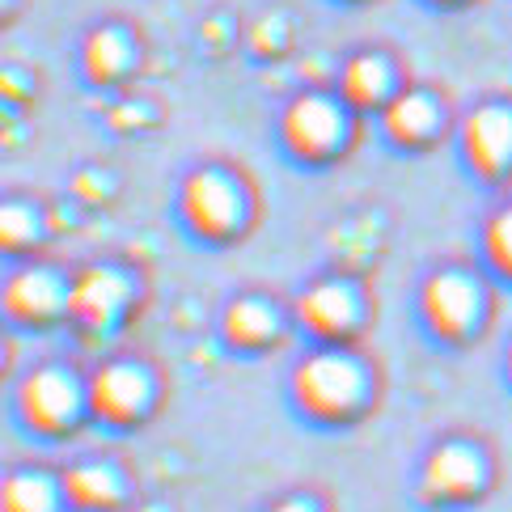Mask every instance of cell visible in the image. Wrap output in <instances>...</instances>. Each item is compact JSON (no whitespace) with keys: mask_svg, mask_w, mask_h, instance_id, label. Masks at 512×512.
Masks as SVG:
<instances>
[{"mask_svg":"<svg viewBox=\"0 0 512 512\" xmlns=\"http://www.w3.org/2000/svg\"><path fill=\"white\" fill-rule=\"evenodd\" d=\"M292 398L318 424H356L373 402L369 369L347 347H318L292 373Z\"/></svg>","mask_w":512,"mask_h":512,"instance_id":"6da1fadb","label":"cell"},{"mask_svg":"<svg viewBox=\"0 0 512 512\" xmlns=\"http://www.w3.org/2000/svg\"><path fill=\"white\" fill-rule=\"evenodd\" d=\"M89 411V381H81L64 364H34L17 381V415L22 424L39 436H68Z\"/></svg>","mask_w":512,"mask_h":512,"instance_id":"7a4b0ae2","label":"cell"},{"mask_svg":"<svg viewBox=\"0 0 512 512\" xmlns=\"http://www.w3.org/2000/svg\"><path fill=\"white\" fill-rule=\"evenodd\" d=\"M178 216L204 242H233L250 221L246 187L216 166H199L178 187Z\"/></svg>","mask_w":512,"mask_h":512,"instance_id":"3957f363","label":"cell"},{"mask_svg":"<svg viewBox=\"0 0 512 512\" xmlns=\"http://www.w3.org/2000/svg\"><path fill=\"white\" fill-rule=\"evenodd\" d=\"M419 314L441 343H470L487 322V292L470 271L445 267L419 288Z\"/></svg>","mask_w":512,"mask_h":512,"instance_id":"277c9868","label":"cell"},{"mask_svg":"<svg viewBox=\"0 0 512 512\" xmlns=\"http://www.w3.org/2000/svg\"><path fill=\"white\" fill-rule=\"evenodd\" d=\"M136 301V284L127 271L94 263L72 276V292H68V322L81 339H111L119 335V326L127 318V309Z\"/></svg>","mask_w":512,"mask_h":512,"instance_id":"5b68a950","label":"cell"},{"mask_svg":"<svg viewBox=\"0 0 512 512\" xmlns=\"http://www.w3.org/2000/svg\"><path fill=\"white\" fill-rule=\"evenodd\" d=\"M491 487V462L470 441H441L419 466V500L432 508H462L483 500Z\"/></svg>","mask_w":512,"mask_h":512,"instance_id":"8992f818","label":"cell"},{"mask_svg":"<svg viewBox=\"0 0 512 512\" xmlns=\"http://www.w3.org/2000/svg\"><path fill=\"white\" fill-rule=\"evenodd\" d=\"M280 144L297 161H309V166H322V161L339 157V149L347 144V106L331 94L305 89V94H297L284 106Z\"/></svg>","mask_w":512,"mask_h":512,"instance_id":"52a82bcc","label":"cell"},{"mask_svg":"<svg viewBox=\"0 0 512 512\" xmlns=\"http://www.w3.org/2000/svg\"><path fill=\"white\" fill-rule=\"evenodd\" d=\"M157 407V381L140 360H102L89 373V415L111 428H136Z\"/></svg>","mask_w":512,"mask_h":512,"instance_id":"ba28073f","label":"cell"},{"mask_svg":"<svg viewBox=\"0 0 512 512\" xmlns=\"http://www.w3.org/2000/svg\"><path fill=\"white\" fill-rule=\"evenodd\" d=\"M297 326L322 347H347L364 326V301L347 280H314L297 297Z\"/></svg>","mask_w":512,"mask_h":512,"instance_id":"9c48e42d","label":"cell"},{"mask_svg":"<svg viewBox=\"0 0 512 512\" xmlns=\"http://www.w3.org/2000/svg\"><path fill=\"white\" fill-rule=\"evenodd\" d=\"M68 292L72 280H64L56 267L26 263L5 280V314L26 331H51L56 322H68Z\"/></svg>","mask_w":512,"mask_h":512,"instance_id":"30bf717a","label":"cell"},{"mask_svg":"<svg viewBox=\"0 0 512 512\" xmlns=\"http://www.w3.org/2000/svg\"><path fill=\"white\" fill-rule=\"evenodd\" d=\"M462 153L466 166L487 178L500 182L512 174V106L504 102H483L474 106L462 123Z\"/></svg>","mask_w":512,"mask_h":512,"instance_id":"8fae6325","label":"cell"},{"mask_svg":"<svg viewBox=\"0 0 512 512\" xmlns=\"http://www.w3.org/2000/svg\"><path fill=\"white\" fill-rule=\"evenodd\" d=\"M64 496L72 512H119L127 504V479L106 457H81L64 474Z\"/></svg>","mask_w":512,"mask_h":512,"instance_id":"7c38bea8","label":"cell"},{"mask_svg":"<svg viewBox=\"0 0 512 512\" xmlns=\"http://www.w3.org/2000/svg\"><path fill=\"white\" fill-rule=\"evenodd\" d=\"M381 127H386V136L398 149H432L445 127V115L428 89H402L381 111Z\"/></svg>","mask_w":512,"mask_h":512,"instance_id":"4fadbf2b","label":"cell"},{"mask_svg":"<svg viewBox=\"0 0 512 512\" xmlns=\"http://www.w3.org/2000/svg\"><path fill=\"white\" fill-rule=\"evenodd\" d=\"M221 335L237 352H267L271 343H280L284 318H280V309L263 297H233L225 305Z\"/></svg>","mask_w":512,"mask_h":512,"instance_id":"5bb4252c","label":"cell"},{"mask_svg":"<svg viewBox=\"0 0 512 512\" xmlns=\"http://www.w3.org/2000/svg\"><path fill=\"white\" fill-rule=\"evenodd\" d=\"M0 508L5 512H72L64 496V479L39 466H17L5 474L0 487Z\"/></svg>","mask_w":512,"mask_h":512,"instance_id":"9a60e30c","label":"cell"},{"mask_svg":"<svg viewBox=\"0 0 512 512\" xmlns=\"http://www.w3.org/2000/svg\"><path fill=\"white\" fill-rule=\"evenodd\" d=\"M339 94L352 111H386L394 98V68L386 64V56H352L339 72Z\"/></svg>","mask_w":512,"mask_h":512,"instance_id":"2e32d148","label":"cell"},{"mask_svg":"<svg viewBox=\"0 0 512 512\" xmlns=\"http://www.w3.org/2000/svg\"><path fill=\"white\" fill-rule=\"evenodd\" d=\"M132 60H136V47H132V39H127V30H119V26L89 30V39L81 47V68L94 85L123 81L127 72H132Z\"/></svg>","mask_w":512,"mask_h":512,"instance_id":"e0dca14e","label":"cell"},{"mask_svg":"<svg viewBox=\"0 0 512 512\" xmlns=\"http://www.w3.org/2000/svg\"><path fill=\"white\" fill-rule=\"evenodd\" d=\"M39 237H43L39 208H30L26 199H9V204L0 208V242H5L9 254H26Z\"/></svg>","mask_w":512,"mask_h":512,"instance_id":"ac0fdd59","label":"cell"},{"mask_svg":"<svg viewBox=\"0 0 512 512\" xmlns=\"http://www.w3.org/2000/svg\"><path fill=\"white\" fill-rule=\"evenodd\" d=\"M483 254L496 276L512 280V204H504L500 212L487 216L483 225Z\"/></svg>","mask_w":512,"mask_h":512,"instance_id":"d6986e66","label":"cell"},{"mask_svg":"<svg viewBox=\"0 0 512 512\" xmlns=\"http://www.w3.org/2000/svg\"><path fill=\"white\" fill-rule=\"evenodd\" d=\"M259 512H326L318 496H309V491H288V496L263 504Z\"/></svg>","mask_w":512,"mask_h":512,"instance_id":"ffe728a7","label":"cell"},{"mask_svg":"<svg viewBox=\"0 0 512 512\" xmlns=\"http://www.w3.org/2000/svg\"><path fill=\"white\" fill-rule=\"evenodd\" d=\"M132 512H170L166 504H140V508H132Z\"/></svg>","mask_w":512,"mask_h":512,"instance_id":"44dd1931","label":"cell"},{"mask_svg":"<svg viewBox=\"0 0 512 512\" xmlns=\"http://www.w3.org/2000/svg\"><path fill=\"white\" fill-rule=\"evenodd\" d=\"M508 377H512V347H508Z\"/></svg>","mask_w":512,"mask_h":512,"instance_id":"7402d4cb","label":"cell"}]
</instances>
